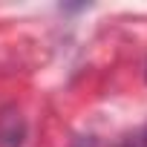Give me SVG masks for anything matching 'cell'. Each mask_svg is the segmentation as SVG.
Instances as JSON below:
<instances>
[{
    "instance_id": "1",
    "label": "cell",
    "mask_w": 147,
    "mask_h": 147,
    "mask_svg": "<svg viewBox=\"0 0 147 147\" xmlns=\"http://www.w3.org/2000/svg\"><path fill=\"white\" fill-rule=\"evenodd\" d=\"M124 147H147V127L141 130V133H136L133 138H127V144Z\"/></svg>"
}]
</instances>
